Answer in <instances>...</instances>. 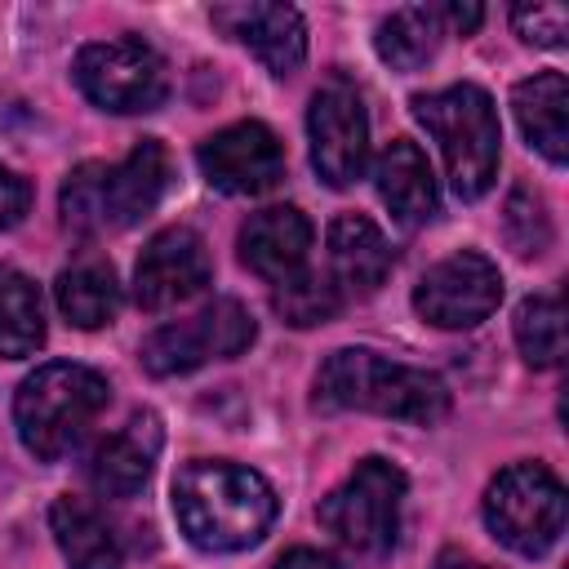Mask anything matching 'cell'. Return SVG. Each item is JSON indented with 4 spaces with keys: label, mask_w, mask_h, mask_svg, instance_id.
I'll list each match as a JSON object with an SVG mask.
<instances>
[{
    "label": "cell",
    "mask_w": 569,
    "mask_h": 569,
    "mask_svg": "<svg viewBox=\"0 0 569 569\" xmlns=\"http://www.w3.org/2000/svg\"><path fill=\"white\" fill-rule=\"evenodd\" d=\"M502 227H507V240L520 258H538L547 244H551V218H547V204L533 187H516L507 196V209H502Z\"/></svg>",
    "instance_id": "cell-26"
},
{
    "label": "cell",
    "mask_w": 569,
    "mask_h": 569,
    "mask_svg": "<svg viewBox=\"0 0 569 569\" xmlns=\"http://www.w3.org/2000/svg\"><path fill=\"white\" fill-rule=\"evenodd\" d=\"M213 276L209 249L191 227H164L147 240L138 267H133V302L142 311H169L187 298H196Z\"/></svg>",
    "instance_id": "cell-13"
},
{
    "label": "cell",
    "mask_w": 569,
    "mask_h": 569,
    "mask_svg": "<svg viewBox=\"0 0 569 569\" xmlns=\"http://www.w3.org/2000/svg\"><path fill=\"white\" fill-rule=\"evenodd\" d=\"M511 111L529 147H538L551 164L569 160V80L560 71H538L511 89Z\"/></svg>",
    "instance_id": "cell-19"
},
{
    "label": "cell",
    "mask_w": 569,
    "mask_h": 569,
    "mask_svg": "<svg viewBox=\"0 0 569 569\" xmlns=\"http://www.w3.org/2000/svg\"><path fill=\"white\" fill-rule=\"evenodd\" d=\"M400 502H405V471L387 458H360L356 471L320 498V525L360 560L391 556L400 538Z\"/></svg>",
    "instance_id": "cell-6"
},
{
    "label": "cell",
    "mask_w": 569,
    "mask_h": 569,
    "mask_svg": "<svg viewBox=\"0 0 569 569\" xmlns=\"http://www.w3.org/2000/svg\"><path fill=\"white\" fill-rule=\"evenodd\" d=\"M391 262H396V253L373 218L338 213L329 222V267H333L338 293H360V298L373 293L387 280Z\"/></svg>",
    "instance_id": "cell-18"
},
{
    "label": "cell",
    "mask_w": 569,
    "mask_h": 569,
    "mask_svg": "<svg viewBox=\"0 0 569 569\" xmlns=\"http://www.w3.org/2000/svg\"><path fill=\"white\" fill-rule=\"evenodd\" d=\"M271 307H276V316H280L284 325H293V329H311V325H325V320L338 316L342 293H338V284H333L329 276L298 271V276H289V280L276 284Z\"/></svg>",
    "instance_id": "cell-25"
},
{
    "label": "cell",
    "mask_w": 569,
    "mask_h": 569,
    "mask_svg": "<svg viewBox=\"0 0 569 569\" xmlns=\"http://www.w3.org/2000/svg\"><path fill=\"white\" fill-rule=\"evenodd\" d=\"M213 22L227 36H236L271 76H293L307 58V22L293 4H276V0L218 4Z\"/></svg>",
    "instance_id": "cell-14"
},
{
    "label": "cell",
    "mask_w": 569,
    "mask_h": 569,
    "mask_svg": "<svg viewBox=\"0 0 569 569\" xmlns=\"http://www.w3.org/2000/svg\"><path fill=\"white\" fill-rule=\"evenodd\" d=\"M200 173L227 196H262L284 178V147L262 120H240L200 142Z\"/></svg>",
    "instance_id": "cell-12"
},
{
    "label": "cell",
    "mask_w": 569,
    "mask_h": 569,
    "mask_svg": "<svg viewBox=\"0 0 569 569\" xmlns=\"http://www.w3.org/2000/svg\"><path fill=\"white\" fill-rule=\"evenodd\" d=\"M107 400H111V387L98 369L71 365V360L40 365L36 373L22 378V387L13 396L18 440L40 462H58L89 436V427L107 409Z\"/></svg>",
    "instance_id": "cell-4"
},
{
    "label": "cell",
    "mask_w": 569,
    "mask_h": 569,
    "mask_svg": "<svg viewBox=\"0 0 569 569\" xmlns=\"http://www.w3.org/2000/svg\"><path fill=\"white\" fill-rule=\"evenodd\" d=\"M307 138H311V164L329 187H351L365 173L369 160V116L342 76L316 89L307 107Z\"/></svg>",
    "instance_id": "cell-11"
},
{
    "label": "cell",
    "mask_w": 569,
    "mask_h": 569,
    "mask_svg": "<svg viewBox=\"0 0 569 569\" xmlns=\"http://www.w3.org/2000/svg\"><path fill=\"white\" fill-rule=\"evenodd\" d=\"M498 302H502V276L476 249H458L440 258L436 267H427V276L413 289V311L436 329H476L498 311Z\"/></svg>",
    "instance_id": "cell-10"
},
{
    "label": "cell",
    "mask_w": 569,
    "mask_h": 569,
    "mask_svg": "<svg viewBox=\"0 0 569 569\" xmlns=\"http://www.w3.org/2000/svg\"><path fill=\"white\" fill-rule=\"evenodd\" d=\"M44 342V302L27 271L0 267V356L22 360Z\"/></svg>",
    "instance_id": "cell-22"
},
{
    "label": "cell",
    "mask_w": 569,
    "mask_h": 569,
    "mask_svg": "<svg viewBox=\"0 0 569 569\" xmlns=\"http://www.w3.org/2000/svg\"><path fill=\"white\" fill-rule=\"evenodd\" d=\"M253 333H258V325L236 298H213L196 316L156 329L142 342L138 360H142V369L151 378H173V373H191V369H200L209 360L240 356L253 342Z\"/></svg>",
    "instance_id": "cell-9"
},
{
    "label": "cell",
    "mask_w": 569,
    "mask_h": 569,
    "mask_svg": "<svg viewBox=\"0 0 569 569\" xmlns=\"http://www.w3.org/2000/svg\"><path fill=\"white\" fill-rule=\"evenodd\" d=\"M160 445H164V427L151 409H138L120 431H111L93 458H89V485L102 493V498H133L156 458H160Z\"/></svg>",
    "instance_id": "cell-15"
},
{
    "label": "cell",
    "mask_w": 569,
    "mask_h": 569,
    "mask_svg": "<svg viewBox=\"0 0 569 569\" xmlns=\"http://www.w3.org/2000/svg\"><path fill=\"white\" fill-rule=\"evenodd\" d=\"M511 27L520 31V40L542 44V49H560L569 40V13H565V4H516L511 9Z\"/></svg>",
    "instance_id": "cell-27"
},
{
    "label": "cell",
    "mask_w": 569,
    "mask_h": 569,
    "mask_svg": "<svg viewBox=\"0 0 569 569\" xmlns=\"http://www.w3.org/2000/svg\"><path fill=\"white\" fill-rule=\"evenodd\" d=\"M316 405L365 409V413L436 427L449 413V391L427 369L387 360L382 351H369V347H342L316 373Z\"/></svg>",
    "instance_id": "cell-2"
},
{
    "label": "cell",
    "mask_w": 569,
    "mask_h": 569,
    "mask_svg": "<svg viewBox=\"0 0 569 569\" xmlns=\"http://www.w3.org/2000/svg\"><path fill=\"white\" fill-rule=\"evenodd\" d=\"M565 485L542 462H511L485 489V525L516 556H542L565 533Z\"/></svg>",
    "instance_id": "cell-7"
},
{
    "label": "cell",
    "mask_w": 569,
    "mask_h": 569,
    "mask_svg": "<svg viewBox=\"0 0 569 569\" xmlns=\"http://www.w3.org/2000/svg\"><path fill=\"white\" fill-rule=\"evenodd\" d=\"M480 18H485L480 4H445V9H440V22H449V27L462 31V36H471V31L480 27Z\"/></svg>",
    "instance_id": "cell-30"
},
{
    "label": "cell",
    "mask_w": 569,
    "mask_h": 569,
    "mask_svg": "<svg viewBox=\"0 0 569 569\" xmlns=\"http://www.w3.org/2000/svg\"><path fill=\"white\" fill-rule=\"evenodd\" d=\"M436 569H489V565H480L476 556H467V551H440V560H436Z\"/></svg>",
    "instance_id": "cell-31"
},
{
    "label": "cell",
    "mask_w": 569,
    "mask_h": 569,
    "mask_svg": "<svg viewBox=\"0 0 569 569\" xmlns=\"http://www.w3.org/2000/svg\"><path fill=\"white\" fill-rule=\"evenodd\" d=\"M27 204H31V187H27L18 173H9V169L0 164V231L13 227V222L27 213Z\"/></svg>",
    "instance_id": "cell-28"
},
{
    "label": "cell",
    "mask_w": 569,
    "mask_h": 569,
    "mask_svg": "<svg viewBox=\"0 0 569 569\" xmlns=\"http://www.w3.org/2000/svg\"><path fill=\"white\" fill-rule=\"evenodd\" d=\"M440 9H427V4H405L396 13H387L378 22V36H373V49L387 67L396 71H418L422 62L436 58L440 49Z\"/></svg>",
    "instance_id": "cell-23"
},
{
    "label": "cell",
    "mask_w": 569,
    "mask_h": 569,
    "mask_svg": "<svg viewBox=\"0 0 569 569\" xmlns=\"http://www.w3.org/2000/svg\"><path fill=\"white\" fill-rule=\"evenodd\" d=\"M307 249H311V222L293 204H271L240 227L244 267L271 284L307 271Z\"/></svg>",
    "instance_id": "cell-16"
},
{
    "label": "cell",
    "mask_w": 569,
    "mask_h": 569,
    "mask_svg": "<svg viewBox=\"0 0 569 569\" xmlns=\"http://www.w3.org/2000/svg\"><path fill=\"white\" fill-rule=\"evenodd\" d=\"M373 187L378 200L391 209V218L400 227H422L436 213V173L427 164V156L418 151V142L396 138L382 147V156L373 160Z\"/></svg>",
    "instance_id": "cell-17"
},
{
    "label": "cell",
    "mask_w": 569,
    "mask_h": 569,
    "mask_svg": "<svg viewBox=\"0 0 569 569\" xmlns=\"http://www.w3.org/2000/svg\"><path fill=\"white\" fill-rule=\"evenodd\" d=\"M58 293V307L62 316L76 325V329H102L116 320L120 311V284H116V271L111 262H98V258H84L76 267H67L53 284Z\"/></svg>",
    "instance_id": "cell-21"
},
{
    "label": "cell",
    "mask_w": 569,
    "mask_h": 569,
    "mask_svg": "<svg viewBox=\"0 0 569 569\" xmlns=\"http://www.w3.org/2000/svg\"><path fill=\"white\" fill-rule=\"evenodd\" d=\"M49 529L71 569H120V542L84 498H58L49 507Z\"/></svg>",
    "instance_id": "cell-20"
},
{
    "label": "cell",
    "mask_w": 569,
    "mask_h": 569,
    "mask_svg": "<svg viewBox=\"0 0 569 569\" xmlns=\"http://www.w3.org/2000/svg\"><path fill=\"white\" fill-rule=\"evenodd\" d=\"M276 569H342L333 556H325V551H316V547H293V551H284L280 560H276Z\"/></svg>",
    "instance_id": "cell-29"
},
{
    "label": "cell",
    "mask_w": 569,
    "mask_h": 569,
    "mask_svg": "<svg viewBox=\"0 0 569 569\" xmlns=\"http://www.w3.org/2000/svg\"><path fill=\"white\" fill-rule=\"evenodd\" d=\"M516 347L533 369H556L565 360V307L556 293H533L516 307Z\"/></svg>",
    "instance_id": "cell-24"
},
{
    "label": "cell",
    "mask_w": 569,
    "mask_h": 569,
    "mask_svg": "<svg viewBox=\"0 0 569 569\" xmlns=\"http://www.w3.org/2000/svg\"><path fill=\"white\" fill-rule=\"evenodd\" d=\"M413 116L440 142L449 187L462 200L485 196L498 178V147H502L493 98L480 84H449L436 93H418Z\"/></svg>",
    "instance_id": "cell-5"
},
{
    "label": "cell",
    "mask_w": 569,
    "mask_h": 569,
    "mask_svg": "<svg viewBox=\"0 0 569 569\" xmlns=\"http://www.w3.org/2000/svg\"><path fill=\"white\" fill-rule=\"evenodd\" d=\"M169 187V151L156 138H142L120 164H76L62 182L58 209L62 222L80 236L124 231L142 222Z\"/></svg>",
    "instance_id": "cell-3"
},
{
    "label": "cell",
    "mask_w": 569,
    "mask_h": 569,
    "mask_svg": "<svg viewBox=\"0 0 569 569\" xmlns=\"http://www.w3.org/2000/svg\"><path fill=\"white\" fill-rule=\"evenodd\" d=\"M71 76L93 107L116 116L156 111L169 98L164 58L142 40H93L76 53Z\"/></svg>",
    "instance_id": "cell-8"
},
{
    "label": "cell",
    "mask_w": 569,
    "mask_h": 569,
    "mask_svg": "<svg viewBox=\"0 0 569 569\" xmlns=\"http://www.w3.org/2000/svg\"><path fill=\"white\" fill-rule=\"evenodd\" d=\"M276 489L240 462L196 458L173 476V516L200 551H244L276 520Z\"/></svg>",
    "instance_id": "cell-1"
}]
</instances>
